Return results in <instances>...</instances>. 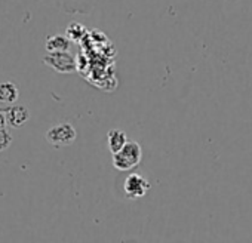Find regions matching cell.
Returning <instances> with one entry per match:
<instances>
[{
    "mask_svg": "<svg viewBox=\"0 0 252 243\" xmlns=\"http://www.w3.org/2000/svg\"><path fill=\"white\" fill-rule=\"evenodd\" d=\"M111 156H113V166L117 171L120 172L132 171L143 160V149L137 141H128L122 147V150L113 153Z\"/></svg>",
    "mask_w": 252,
    "mask_h": 243,
    "instance_id": "obj_1",
    "label": "cell"
},
{
    "mask_svg": "<svg viewBox=\"0 0 252 243\" xmlns=\"http://www.w3.org/2000/svg\"><path fill=\"white\" fill-rule=\"evenodd\" d=\"M43 64L51 67L60 74H71L77 70V61L68 51L48 52L43 57Z\"/></svg>",
    "mask_w": 252,
    "mask_h": 243,
    "instance_id": "obj_2",
    "label": "cell"
},
{
    "mask_svg": "<svg viewBox=\"0 0 252 243\" xmlns=\"http://www.w3.org/2000/svg\"><path fill=\"white\" fill-rule=\"evenodd\" d=\"M77 134L76 129L73 128V125L70 123H60L52 126L48 132H46V140L51 146L60 149V147H67L70 144L74 143Z\"/></svg>",
    "mask_w": 252,
    "mask_h": 243,
    "instance_id": "obj_3",
    "label": "cell"
},
{
    "mask_svg": "<svg viewBox=\"0 0 252 243\" xmlns=\"http://www.w3.org/2000/svg\"><path fill=\"white\" fill-rule=\"evenodd\" d=\"M55 5L70 15H88L102 0H54Z\"/></svg>",
    "mask_w": 252,
    "mask_h": 243,
    "instance_id": "obj_4",
    "label": "cell"
},
{
    "mask_svg": "<svg viewBox=\"0 0 252 243\" xmlns=\"http://www.w3.org/2000/svg\"><path fill=\"white\" fill-rule=\"evenodd\" d=\"M150 190V182L140 174H131L123 182V194L126 199L144 197Z\"/></svg>",
    "mask_w": 252,
    "mask_h": 243,
    "instance_id": "obj_5",
    "label": "cell"
},
{
    "mask_svg": "<svg viewBox=\"0 0 252 243\" xmlns=\"http://www.w3.org/2000/svg\"><path fill=\"white\" fill-rule=\"evenodd\" d=\"M0 110L5 113L6 122H8V125L11 128H15V129L23 128L27 123V122L30 120V111L24 105H14V104H11L9 107L0 108Z\"/></svg>",
    "mask_w": 252,
    "mask_h": 243,
    "instance_id": "obj_6",
    "label": "cell"
},
{
    "mask_svg": "<svg viewBox=\"0 0 252 243\" xmlns=\"http://www.w3.org/2000/svg\"><path fill=\"white\" fill-rule=\"evenodd\" d=\"M70 46H71V40L67 37V34L49 36L45 43L46 52H64V51H70Z\"/></svg>",
    "mask_w": 252,
    "mask_h": 243,
    "instance_id": "obj_7",
    "label": "cell"
},
{
    "mask_svg": "<svg viewBox=\"0 0 252 243\" xmlns=\"http://www.w3.org/2000/svg\"><path fill=\"white\" fill-rule=\"evenodd\" d=\"M126 143H128V137H126V134L120 129H111L107 134V144H108V150L111 152V154L122 150V147Z\"/></svg>",
    "mask_w": 252,
    "mask_h": 243,
    "instance_id": "obj_8",
    "label": "cell"
},
{
    "mask_svg": "<svg viewBox=\"0 0 252 243\" xmlns=\"http://www.w3.org/2000/svg\"><path fill=\"white\" fill-rule=\"evenodd\" d=\"M20 96V91L15 83L12 82H2L0 83V102L3 104H14Z\"/></svg>",
    "mask_w": 252,
    "mask_h": 243,
    "instance_id": "obj_9",
    "label": "cell"
},
{
    "mask_svg": "<svg viewBox=\"0 0 252 243\" xmlns=\"http://www.w3.org/2000/svg\"><path fill=\"white\" fill-rule=\"evenodd\" d=\"M67 37L71 40V42H80L83 40V37L86 36V29L80 24V23H71L68 27H67V31H65Z\"/></svg>",
    "mask_w": 252,
    "mask_h": 243,
    "instance_id": "obj_10",
    "label": "cell"
},
{
    "mask_svg": "<svg viewBox=\"0 0 252 243\" xmlns=\"http://www.w3.org/2000/svg\"><path fill=\"white\" fill-rule=\"evenodd\" d=\"M12 144V135L8 131V128H2L0 129V152H5L6 149H9Z\"/></svg>",
    "mask_w": 252,
    "mask_h": 243,
    "instance_id": "obj_11",
    "label": "cell"
}]
</instances>
